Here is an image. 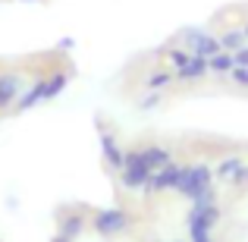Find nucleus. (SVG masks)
<instances>
[{
  "mask_svg": "<svg viewBox=\"0 0 248 242\" xmlns=\"http://www.w3.org/2000/svg\"><path fill=\"white\" fill-rule=\"evenodd\" d=\"M139 154V161L145 163L148 170H160V167H167V163H173V154L167 151V148H160V145H148V148H141V151H135Z\"/></svg>",
  "mask_w": 248,
  "mask_h": 242,
  "instance_id": "nucleus-7",
  "label": "nucleus"
},
{
  "mask_svg": "<svg viewBox=\"0 0 248 242\" xmlns=\"http://www.w3.org/2000/svg\"><path fill=\"white\" fill-rule=\"evenodd\" d=\"M101 154H104V161H107L113 170H123V167H126V151L116 145L113 135H101Z\"/></svg>",
  "mask_w": 248,
  "mask_h": 242,
  "instance_id": "nucleus-8",
  "label": "nucleus"
},
{
  "mask_svg": "<svg viewBox=\"0 0 248 242\" xmlns=\"http://www.w3.org/2000/svg\"><path fill=\"white\" fill-rule=\"evenodd\" d=\"M173 192L186 195L192 201H201L207 195H214L211 189V170L204 163H192V167H179V179H176V189Z\"/></svg>",
  "mask_w": 248,
  "mask_h": 242,
  "instance_id": "nucleus-1",
  "label": "nucleus"
},
{
  "mask_svg": "<svg viewBox=\"0 0 248 242\" xmlns=\"http://www.w3.org/2000/svg\"><path fill=\"white\" fill-rule=\"evenodd\" d=\"M176 242H182V239H176Z\"/></svg>",
  "mask_w": 248,
  "mask_h": 242,
  "instance_id": "nucleus-17",
  "label": "nucleus"
},
{
  "mask_svg": "<svg viewBox=\"0 0 248 242\" xmlns=\"http://www.w3.org/2000/svg\"><path fill=\"white\" fill-rule=\"evenodd\" d=\"M54 242H73V239H69V236H63V233H57V239Z\"/></svg>",
  "mask_w": 248,
  "mask_h": 242,
  "instance_id": "nucleus-16",
  "label": "nucleus"
},
{
  "mask_svg": "<svg viewBox=\"0 0 248 242\" xmlns=\"http://www.w3.org/2000/svg\"><path fill=\"white\" fill-rule=\"evenodd\" d=\"M170 82H173V76H170V73H154V76H148L145 88H148V91H164Z\"/></svg>",
  "mask_w": 248,
  "mask_h": 242,
  "instance_id": "nucleus-11",
  "label": "nucleus"
},
{
  "mask_svg": "<svg viewBox=\"0 0 248 242\" xmlns=\"http://www.w3.org/2000/svg\"><path fill=\"white\" fill-rule=\"evenodd\" d=\"M63 88H66V76H63V73H57V76H50V79H41V82L29 85V91H22V95H19L16 110H31V107H38V104H44V101H54Z\"/></svg>",
  "mask_w": 248,
  "mask_h": 242,
  "instance_id": "nucleus-2",
  "label": "nucleus"
},
{
  "mask_svg": "<svg viewBox=\"0 0 248 242\" xmlns=\"http://www.w3.org/2000/svg\"><path fill=\"white\" fill-rule=\"evenodd\" d=\"M232 66H236V57H232L230 50H217L214 57H207V69H211V73H220V76H226Z\"/></svg>",
  "mask_w": 248,
  "mask_h": 242,
  "instance_id": "nucleus-9",
  "label": "nucleus"
},
{
  "mask_svg": "<svg viewBox=\"0 0 248 242\" xmlns=\"http://www.w3.org/2000/svg\"><path fill=\"white\" fill-rule=\"evenodd\" d=\"M192 242H214L211 233H201V236H192Z\"/></svg>",
  "mask_w": 248,
  "mask_h": 242,
  "instance_id": "nucleus-15",
  "label": "nucleus"
},
{
  "mask_svg": "<svg viewBox=\"0 0 248 242\" xmlns=\"http://www.w3.org/2000/svg\"><path fill=\"white\" fill-rule=\"evenodd\" d=\"M226 76H230L232 82H239V85H245V88H248V66H232Z\"/></svg>",
  "mask_w": 248,
  "mask_h": 242,
  "instance_id": "nucleus-12",
  "label": "nucleus"
},
{
  "mask_svg": "<svg viewBox=\"0 0 248 242\" xmlns=\"http://www.w3.org/2000/svg\"><path fill=\"white\" fill-rule=\"evenodd\" d=\"M207 73H211V69H207V57H195V54H188L186 63L176 66V79H182V82H198V79H204Z\"/></svg>",
  "mask_w": 248,
  "mask_h": 242,
  "instance_id": "nucleus-5",
  "label": "nucleus"
},
{
  "mask_svg": "<svg viewBox=\"0 0 248 242\" xmlns=\"http://www.w3.org/2000/svg\"><path fill=\"white\" fill-rule=\"evenodd\" d=\"M22 88H25L22 76H16V73H0V107L16 104L19 95H22Z\"/></svg>",
  "mask_w": 248,
  "mask_h": 242,
  "instance_id": "nucleus-6",
  "label": "nucleus"
},
{
  "mask_svg": "<svg viewBox=\"0 0 248 242\" xmlns=\"http://www.w3.org/2000/svg\"><path fill=\"white\" fill-rule=\"evenodd\" d=\"M126 226H129V217L120 208H107V211L94 214V230L101 233V236H120Z\"/></svg>",
  "mask_w": 248,
  "mask_h": 242,
  "instance_id": "nucleus-4",
  "label": "nucleus"
},
{
  "mask_svg": "<svg viewBox=\"0 0 248 242\" xmlns=\"http://www.w3.org/2000/svg\"><path fill=\"white\" fill-rule=\"evenodd\" d=\"M160 104V97L157 95H151V97H141V107H157Z\"/></svg>",
  "mask_w": 248,
  "mask_h": 242,
  "instance_id": "nucleus-14",
  "label": "nucleus"
},
{
  "mask_svg": "<svg viewBox=\"0 0 248 242\" xmlns=\"http://www.w3.org/2000/svg\"><path fill=\"white\" fill-rule=\"evenodd\" d=\"M236 66H248V48H242V50H236Z\"/></svg>",
  "mask_w": 248,
  "mask_h": 242,
  "instance_id": "nucleus-13",
  "label": "nucleus"
},
{
  "mask_svg": "<svg viewBox=\"0 0 248 242\" xmlns=\"http://www.w3.org/2000/svg\"><path fill=\"white\" fill-rule=\"evenodd\" d=\"M120 179L129 192H139V189H148V179H151V170L139 161L135 151H126V167L120 170Z\"/></svg>",
  "mask_w": 248,
  "mask_h": 242,
  "instance_id": "nucleus-3",
  "label": "nucleus"
},
{
  "mask_svg": "<svg viewBox=\"0 0 248 242\" xmlns=\"http://www.w3.org/2000/svg\"><path fill=\"white\" fill-rule=\"evenodd\" d=\"M242 161L239 158H226L223 163H220V179H226V182H239L242 179Z\"/></svg>",
  "mask_w": 248,
  "mask_h": 242,
  "instance_id": "nucleus-10",
  "label": "nucleus"
}]
</instances>
